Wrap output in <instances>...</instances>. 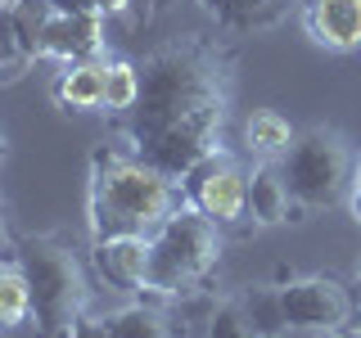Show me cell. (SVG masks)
<instances>
[{
    "label": "cell",
    "instance_id": "1",
    "mask_svg": "<svg viewBox=\"0 0 361 338\" xmlns=\"http://www.w3.org/2000/svg\"><path fill=\"white\" fill-rule=\"evenodd\" d=\"M235 95V50L217 37H176L145 54L140 99L127 113L131 149L180 180L221 144Z\"/></svg>",
    "mask_w": 361,
    "mask_h": 338
},
{
    "label": "cell",
    "instance_id": "2",
    "mask_svg": "<svg viewBox=\"0 0 361 338\" xmlns=\"http://www.w3.org/2000/svg\"><path fill=\"white\" fill-rule=\"evenodd\" d=\"M185 208L180 180L163 176L140 154L95 149L90 158V234L118 239V234H154L172 212Z\"/></svg>",
    "mask_w": 361,
    "mask_h": 338
},
{
    "label": "cell",
    "instance_id": "3",
    "mask_svg": "<svg viewBox=\"0 0 361 338\" xmlns=\"http://www.w3.org/2000/svg\"><path fill=\"white\" fill-rule=\"evenodd\" d=\"M14 262L32 289L37 338H73L90 307V275L82 253L59 234H27L14 244Z\"/></svg>",
    "mask_w": 361,
    "mask_h": 338
},
{
    "label": "cell",
    "instance_id": "4",
    "mask_svg": "<svg viewBox=\"0 0 361 338\" xmlns=\"http://www.w3.org/2000/svg\"><path fill=\"white\" fill-rule=\"evenodd\" d=\"M221 262V234L217 221L203 217L199 208L172 212L158 230L149 234V275H145V293L154 298H180L208 284V275Z\"/></svg>",
    "mask_w": 361,
    "mask_h": 338
},
{
    "label": "cell",
    "instance_id": "5",
    "mask_svg": "<svg viewBox=\"0 0 361 338\" xmlns=\"http://www.w3.org/2000/svg\"><path fill=\"white\" fill-rule=\"evenodd\" d=\"M353 167H357V158L334 127H307L293 135L289 154L280 158V176L289 180L298 221H302V212L334 208L353 189Z\"/></svg>",
    "mask_w": 361,
    "mask_h": 338
},
{
    "label": "cell",
    "instance_id": "6",
    "mask_svg": "<svg viewBox=\"0 0 361 338\" xmlns=\"http://www.w3.org/2000/svg\"><path fill=\"white\" fill-rule=\"evenodd\" d=\"M180 194H185L190 208H199L203 217H212L217 225L248 217V172H244L240 158L231 149H221V144L180 176Z\"/></svg>",
    "mask_w": 361,
    "mask_h": 338
},
{
    "label": "cell",
    "instance_id": "7",
    "mask_svg": "<svg viewBox=\"0 0 361 338\" xmlns=\"http://www.w3.org/2000/svg\"><path fill=\"white\" fill-rule=\"evenodd\" d=\"M280 302H285L289 330H307V334H343L348 320H353V311H357L353 293L330 275L289 280V284L280 289Z\"/></svg>",
    "mask_w": 361,
    "mask_h": 338
},
{
    "label": "cell",
    "instance_id": "8",
    "mask_svg": "<svg viewBox=\"0 0 361 338\" xmlns=\"http://www.w3.org/2000/svg\"><path fill=\"white\" fill-rule=\"evenodd\" d=\"M45 59L59 63H95L104 59V14L99 9H73L54 14L45 27Z\"/></svg>",
    "mask_w": 361,
    "mask_h": 338
},
{
    "label": "cell",
    "instance_id": "9",
    "mask_svg": "<svg viewBox=\"0 0 361 338\" xmlns=\"http://www.w3.org/2000/svg\"><path fill=\"white\" fill-rule=\"evenodd\" d=\"M302 27L325 50H361V0H302Z\"/></svg>",
    "mask_w": 361,
    "mask_h": 338
},
{
    "label": "cell",
    "instance_id": "10",
    "mask_svg": "<svg viewBox=\"0 0 361 338\" xmlns=\"http://www.w3.org/2000/svg\"><path fill=\"white\" fill-rule=\"evenodd\" d=\"M95 270L122 293H145L149 275V234H118V239H95Z\"/></svg>",
    "mask_w": 361,
    "mask_h": 338
},
{
    "label": "cell",
    "instance_id": "11",
    "mask_svg": "<svg viewBox=\"0 0 361 338\" xmlns=\"http://www.w3.org/2000/svg\"><path fill=\"white\" fill-rule=\"evenodd\" d=\"M248 217L257 225H280V221H298V208H293L289 180L280 176L276 163H257L248 172Z\"/></svg>",
    "mask_w": 361,
    "mask_h": 338
},
{
    "label": "cell",
    "instance_id": "12",
    "mask_svg": "<svg viewBox=\"0 0 361 338\" xmlns=\"http://www.w3.org/2000/svg\"><path fill=\"white\" fill-rule=\"evenodd\" d=\"M54 104L63 113H99L104 108V59L63 63L59 82H54Z\"/></svg>",
    "mask_w": 361,
    "mask_h": 338
},
{
    "label": "cell",
    "instance_id": "13",
    "mask_svg": "<svg viewBox=\"0 0 361 338\" xmlns=\"http://www.w3.org/2000/svg\"><path fill=\"white\" fill-rule=\"evenodd\" d=\"M203 14H212L226 32H262L289 14V0H199Z\"/></svg>",
    "mask_w": 361,
    "mask_h": 338
},
{
    "label": "cell",
    "instance_id": "14",
    "mask_svg": "<svg viewBox=\"0 0 361 338\" xmlns=\"http://www.w3.org/2000/svg\"><path fill=\"white\" fill-rule=\"evenodd\" d=\"M293 135L298 131H293L289 118H280L276 108H257L253 118L244 122V144H248V154H257V163H280V158L289 154Z\"/></svg>",
    "mask_w": 361,
    "mask_h": 338
},
{
    "label": "cell",
    "instance_id": "15",
    "mask_svg": "<svg viewBox=\"0 0 361 338\" xmlns=\"http://www.w3.org/2000/svg\"><path fill=\"white\" fill-rule=\"evenodd\" d=\"M235 302H240L244 320L253 325L257 338H285L289 334V315H285V302H280L276 284H253V289H244Z\"/></svg>",
    "mask_w": 361,
    "mask_h": 338
},
{
    "label": "cell",
    "instance_id": "16",
    "mask_svg": "<svg viewBox=\"0 0 361 338\" xmlns=\"http://www.w3.org/2000/svg\"><path fill=\"white\" fill-rule=\"evenodd\" d=\"M99 320H104L109 338H172V320L154 302H131V307H118Z\"/></svg>",
    "mask_w": 361,
    "mask_h": 338
},
{
    "label": "cell",
    "instance_id": "17",
    "mask_svg": "<svg viewBox=\"0 0 361 338\" xmlns=\"http://www.w3.org/2000/svg\"><path fill=\"white\" fill-rule=\"evenodd\" d=\"M9 14H14V32H18L23 50H27V59L32 63L45 59V27H50V18L59 9L50 0H9Z\"/></svg>",
    "mask_w": 361,
    "mask_h": 338
},
{
    "label": "cell",
    "instance_id": "18",
    "mask_svg": "<svg viewBox=\"0 0 361 338\" xmlns=\"http://www.w3.org/2000/svg\"><path fill=\"white\" fill-rule=\"evenodd\" d=\"M32 320V289L18 262H0V334Z\"/></svg>",
    "mask_w": 361,
    "mask_h": 338
},
{
    "label": "cell",
    "instance_id": "19",
    "mask_svg": "<svg viewBox=\"0 0 361 338\" xmlns=\"http://www.w3.org/2000/svg\"><path fill=\"white\" fill-rule=\"evenodd\" d=\"M140 99V63L104 59V113H131Z\"/></svg>",
    "mask_w": 361,
    "mask_h": 338
},
{
    "label": "cell",
    "instance_id": "20",
    "mask_svg": "<svg viewBox=\"0 0 361 338\" xmlns=\"http://www.w3.org/2000/svg\"><path fill=\"white\" fill-rule=\"evenodd\" d=\"M27 68H32V59H27V50H23L18 32H14L9 0H0V86H14Z\"/></svg>",
    "mask_w": 361,
    "mask_h": 338
},
{
    "label": "cell",
    "instance_id": "21",
    "mask_svg": "<svg viewBox=\"0 0 361 338\" xmlns=\"http://www.w3.org/2000/svg\"><path fill=\"white\" fill-rule=\"evenodd\" d=\"M208 338H257V334H253V325L244 320L240 302L226 298V302H217V307H212V315H208Z\"/></svg>",
    "mask_w": 361,
    "mask_h": 338
},
{
    "label": "cell",
    "instance_id": "22",
    "mask_svg": "<svg viewBox=\"0 0 361 338\" xmlns=\"http://www.w3.org/2000/svg\"><path fill=\"white\" fill-rule=\"evenodd\" d=\"M131 5H135V0H90V9H99L104 18H118V14H127Z\"/></svg>",
    "mask_w": 361,
    "mask_h": 338
},
{
    "label": "cell",
    "instance_id": "23",
    "mask_svg": "<svg viewBox=\"0 0 361 338\" xmlns=\"http://www.w3.org/2000/svg\"><path fill=\"white\" fill-rule=\"evenodd\" d=\"M348 203H353V217L361 225V158H357V167H353V189H348Z\"/></svg>",
    "mask_w": 361,
    "mask_h": 338
},
{
    "label": "cell",
    "instance_id": "24",
    "mask_svg": "<svg viewBox=\"0 0 361 338\" xmlns=\"http://www.w3.org/2000/svg\"><path fill=\"white\" fill-rule=\"evenodd\" d=\"M73 338H109V330H104V320H90V315H86V320L77 325Z\"/></svg>",
    "mask_w": 361,
    "mask_h": 338
},
{
    "label": "cell",
    "instance_id": "25",
    "mask_svg": "<svg viewBox=\"0 0 361 338\" xmlns=\"http://www.w3.org/2000/svg\"><path fill=\"white\" fill-rule=\"evenodd\" d=\"M0 253H9V217H5V199H0Z\"/></svg>",
    "mask_w": 361,
    "mask_h": 338
},
{
    "label": "cell",
    "instance_id": "26",
    "mask_svg": "<svg viewBox=\"0 0 361 338\" xmlns=\"http://www.w3.org/2000/svg\"><path fill=\"white\" fill-rule=\"evenodd\" d=\"M54 9H63V14H73V9H90V0H50Z\"/></svg>",
    "mask_w": 361,
    "mask_h": 338
},
{
    "label": "cell",
    "instance_id": "27",
    "mask_svg": "<svg viewBox=\"0 0 361 338\" xmlns=\"http://www.w3.org/2000/svg\"><path fill=\"white\" fill-rule=\"evenodd\" d=\"M285 338H334V334H307V330H289Z\"/></svg>",
    "mask_w": 361,
    "mask_h": 338
},
{
    "label": "cell",
    "instance_id": "28",
    "mask_svg": "<svg viewBox=\"0 0 361 338\" xmlns=\"http://www.w3.org/2000/svg\"><path fill=\"white\" fill-rule=\"evenodd\" d=\"M5 158H9V149H5V131H0V172H5Z\"/></svg>",
    "mask_w": 361,
    "mask_h": 338
},
{
    "label": "cell",
    "instance_id": "29",
    "mask_svg": "<svg viewBox=\"0 0 361 338\" xmlns=\"http://www.w3.org/2000/svg\"><path fill=\"white\" fill-rule=\"evenodd\" d=\"M140 5H145V18H149V14H154V9H158V5H163V0H140Z\"/></svg>",
    "mask_w": 361,
    "mask_h": 338
},
{
    "label": "cell",
    "instance_id": "30",
    "mask_svg": "<svg viewBox=\"0 0 361 338\" xmlns=\"http://www.w3.org/2000/svg\"><path fill=\"white\" fill-rule=\"evenodd\" d=\"M343 338H361V325H357V330H348V334H343Z\"/></svg>",
    "mask_w": 361,
    "mask_h": 338
}]
</instances>
